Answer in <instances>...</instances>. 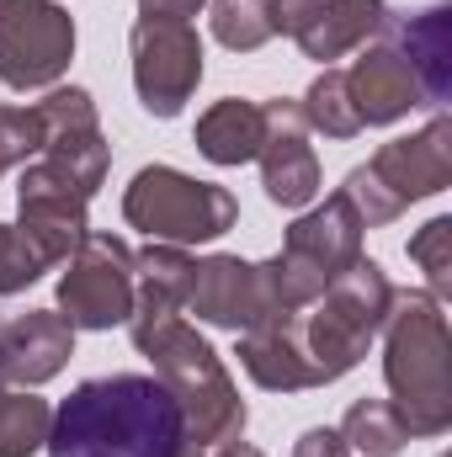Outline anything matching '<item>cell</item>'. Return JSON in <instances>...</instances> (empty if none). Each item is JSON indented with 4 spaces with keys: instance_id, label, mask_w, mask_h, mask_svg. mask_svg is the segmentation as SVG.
<instances>
[{
    "instance_id": "obj_28",
    "label": "cell",
    "mask_w": 452,
    "mask_h": 457,
    "mask_svg": "<svg viewBox=\"0 0 452 457\" xmlns=\"http://www.w3.org/2000/svg\"><path fill=\"white\" fill-rule=\"evenodd\" d=\"M43 154V128L32 107H0V176Z\"/></svg>"
},
{
    "instance_id": "obj_27",
    "label": "cell",
    "mask_w": 452,
    "mask_h": 457,
    "mask_svg": "<svg viewBox=\"0 0 452 457\" xmlns=\"http://www.w3.org/2000/svg\"><path fill=\"white\" fill-rule=\"evenodd\" d=\"M43 271H48V261L32 250V239H27L16 224H0V298L27 293Z\"/></svg>"
},
{
    "instance_id": "obj_11",
    "label": "cell",
    "mask_w": 452,
    "mask_h": 457,
    "mask_svg": "<svg viewBox=\"0 0 452 457\" xmlns=\"http://www.w3.org/2000/svg\"><path fill=\"white\" fill-rule=\"evenodd\" d=\"M261 187L277 208H309L320 197V160L298 102H261Z\"/></svg>"
},
{
    "instance_id": "obj_13",
    "label": "cell",
    "mask_w": 452,
    "mask_h": 457,
    "mask_svg": "<svg viewBox=\"0 0 452 457\" xmlns=\"http://www.w3.org/2000/svg\"><path fill=\"white\" fill-rule=\"evenodd\" d=\"M75 356V325L59 309H27L0 320V388H38Z\"/></svg>"
},
{
    "instance_id": "obj_25",
    "label": "cell",
    "mask_w": 452,
    "mask_h": 457,
    "mask_svg": "<svg viewBox=\"0 0 452 457\" xmlns=\"http://www.w3.org/2000/svg\"><path fill=\"white\" fill-rule=\"evenodd\" d=\"M208 21H213V37L234 54H255V48H266L277 37L266 0H213Z\"/></svg>"
},
{
    "instance_id": "obj_16",
    "label": "cell",
    "mask_w": 452,
    "mask_h": 457,
    "mask_svg": "<svg viewBox=\"0 0 452 457\" xmlns=\"http://www.w3.org/2000/svg\"><path fill=\"white\" fill-rule=\"evenodd\" d=\"M239 367L266 388V394H304L320 388L309 351H304V330L298 314H266L261 325L239 330Z\"/></svg>"
},
{
    "instance_id": "obj_19",
    "label": "cell",
    "mask_w": 452,
    "mask_h": 457,
    "mask_svg": "<svg viewBox=\"0 0 452 457\" xmlns=\"http://www.w3.org/2000/svg\"><path fill=\"white\" fill-rule=\"evenodd\" d=\"M192 271H197V261L181 245L138 250L133 255V320H176L192 298Z\"/></svg>"
},
{
    "instance_id": "obj_17",
    "label": "cell",
    "mask_w": 452,
    "mask_h": 457,
    "mask_svg": "<svg viewBox=\"0 0 452 457\" xmlns=\"http://www.w3.org/2000/svg\"><path fill=\"white\" fill-rule=\"evenodd\" d=\"M346 91H351V107L362 117V128H383V122H399V117H410L415 107H426L410 64L389 43L362 48V59L346 70Z\"/></svg>"
},
{
    "instance_id": "obj_33",
    "label": "cell",
    "mask_w": 452,
    "mask_h": 457,
    "mask_svg": "<svg viewBox=\"0 0 452 457\" xmlns=\"http://www.w3.org/2000/svg\"><path fill=\"white\" fill-rule=\"evenodd\" d=\"M181 457H208V453H203V447H197V442H192V447H187V453H181Z\"/></svg>"
},
{
    "instance_id": "obj_20",
    "label": "cell",
    "mask_w": 452,
    "mask_h": 457,
    "mask_svg": "<svg viewBox=\"0 0 452 457\" xmlns=\"http://www.w3.org/2000/svg\"><path fill=\"white\" fill-rule=\"evenodd\" d=\"M383 21H389V5L383 0H325L293 32V43L304 48V59L331 64V59H346L351 48H362L372 32H383Z\"/></svg>"
},
{
    "instance_id": "obj_29",
    "label": "cell",
    "mask_w": 452,
    "mask_h": 457,
    "mask_svg": "<svg viewBox=\"0 0 452 457\" xmlns=\"http://www.w3.org/2000/svg\"><path fill=\"white\" fill-rule=\"evenodd\" d=\"M293 457H351V447H346V436H340V431L314 426V431H304V436L293 442Z\"/></svg>"
},
{
    "instance_id": "obj_3",
    "label": "cell",
    "mask_w": 452,
    "mask_h": 457,
    "mask_svg": "<svg viewBox=\"0 0 452 457\" xmlns=\"http://www.w3.org/2000/svg\"><path fill=\"white\" fill-rule=\"evenodd\" d=\"M133 345L138 356L155 361V378L171 388V399L181 404L187 436L208 453L224 447L234 436H245V399L229 378V367L219 361V351L203 341L181 314L176 320H133Z\"/></svg>"
},
{
    "instance_id": "obj_1",
    "label": "cell",
    "mask_w": 452,
    "mask_h": 457,
    "mask_svg": "<svg viewBox=\"0 0 452 457\" xmlns=\"http://www.w3.org/2000/svg\"><path fill=\"white\" fill-rule=\"evenodd\" d=\"M187 447L181 404L160 378L138 372L80 383L48 426V457H181Z\"/></svg>"
},
{
    "instance_id": "obj_6",
    "label": "cell",
    "mask_w": 452,
    "mask_h": 457,
    "mask_svg": "<svg viewBox=\"0 0 452 457\" xmlns=\"http://www.w3.org/2000/svg\"><path fill=\"white\" fill-rule=\"evenodd\" d=\"M75 59V21L59 0H0V86L43 91Z\"/></svg>"
},
{
    "instance_id": "obj_8",
    "label": "cell",
    "mask_w": 452,
    "mask_h": 457,
    "mask_svg": "<svg viewBox=\"0 0 452 457\" xmlns=\"http://www.w3.org/2000/svg\"><path fill=\"white\" fill-rule=\"evenodd\" d=\"M128 48H133V91L144 102L149 117H176L197 80H203V37L192 21H155V16H138L133 32H128Z\"/></svg>"
},
{
    "instance_id": "obj_23",
    "label": "cell",
    "mask_w": 452,
    "mask_h": 457,
    "mask_svg": "<svg viewBox=\"0 0 452 457\" xmlns=\"http://www.w3.org/2000/svg\"><path fill=\"white\" fill-rule=\"evenodd\" d=\"M340 436H346L351 453H367V457H394L410 442L389 399H356L346 410V420H340Z\"/></svg>"
},
{
    "instance_id": "obj_14",
    "label": "cell",
    "mask_w": 452,
    "mask_h": 457,
    "mask_svg": "<svg viewBox=\"0 0 452 457\" xmlns=\"http://www.w3.org/2000/svg\"><path fill=\"white\" fill-rule=\"evenodd\" d=\"M187 309H192L203 325L234 330V336L250 330V325H261V320L272 314L266 287H261V271H255L250 261H239V255H208V261H197Z\"/></svg>"
},
{
    "instance_id": "obj_4",
    "label": "cell",
    "mask_w": 452,
    "mask_h": 457,
    "mask_svg": "<svg viewBox=\"0 0 452 457\" xmlns=\"http://www.w3.org/2000/svg\"><path fill=\"white\" fill-rule=\"evenodd\" d=\"M314 314H298V330H304V351H309V367L325 383L346 378L367 345L383 336V320L394 309V282L378 261L356 255L340 277H331V287L320 293V303H309Z\"/></svg>"
},
{
    "instance_id": "obj_18",
    "label": "cell",
    "mask_w": 452,
    "mask_h": 457,
    "mask_svg": "<svg viewBox=\"0 0 452 457\" xmlns=\"http://www.w3.org/2000/svg\"><path fill=\"white\" fill-rule=\"evenodd\" d=\"M282 250H293V255H304L309 266H320L325 277H340L356 255H362V219L351 213V203L346 197H325L320 208H309L298 224L288 228V245Z\"/></svg>"
},
{
    "instance_id": "obj_24",
    "label": "cell",
    "mask_w": 452,
    "mask_h": 457,
    "mask_svg": "<svg viewBox=\"0 0 452 457\" xmlns=\"http://www.w3.org/2000/svg\"><path fill=\"white\" fill-rule=\"evenodd\" d=\"M298 112H304V122H309L314 133H325V138H356V133H362V117H356L351 91H346V70L314 75V86L304 91Z\"/></svg>"
},
{
    "instance_id": "obj_10",
    "label": "cell",
    "mask_w": 452,
    "mask_h": 457,
    "mask_svg": "<svg viewBox=\"0 0 452 457\" xmlns=\"http://www.w3.org/2000/svg\"><path fill=\"white\" fill-rule=\"evenodd\" d=\"M38 128H43V160H54L59 170H70L91 197L96 187L107 181V165H113V144L102 133V117H96V102L91 91L80 86H54L38 107Z\"/></svg>"
},
{
    "instance_id": "obj_21",
    "label": "cell",
    "mask_w": 452,
    "mask_h": 457,
    "mask_svg": "<svg viewBox=\"0 0 452 457\" xmlns=\"http://www.w3.org/2000/svg\"><path fill=\"white\" fill-rule=\"evenodd\" d=\"M197 154L213 165H245L261 154V107L224 96L197 117Z\"/></svg>"
},
{
    "instance_id": "obj_31",
    "label": "cell",
    "mask_w": 452,
    "mask_h": 457,
    "mask_svg": "<svg viewBox=\"0 0 452 457\" xmlns=\"http://www.w3.org/2000/svg\"><path fill=\"white\" fill-rule=\"evenodd\" d=\"M208 0H138V16H155V21H192Z\"/></svg>"
},
{
    "instance_id": "obj_26",
    "label": "cell",
    "mask_w": 452,
    "mask_h": 457,
    "mask_svg": "<svg viewBox=\"0 0 452 457\" xmlns=\"http://www.w3.org/2000/svg\"><path fill=\"white\" fill-rule=\"evenodd\" d=\"M410 261L426 271L431 298H452V219H431L421 234H410Z\"/></svg>"
},
{
    "instance_id": "obj_7",
    "label": "cell",
    "mask_w": 452,
    "mask_h": 457,
    "mask_svg": "<svg viewBox=\"0 0 452 457\" xmlns=\"http://www.w3.org/2000/svg\"><path fill=\"white\" fill-rule=\"evenodd\" d=\"M59 314L75 330H113L133 320V250L117 234H86L59 277Z\"/></svg>"
},
{
    "instance_id": "obj_9",
    "label": "cell",
    "mask_w": 452,
    "mask_h": 457,
    "mask_svg": "<svg viewBox=\"0 0 452 457\" xmlns=\"http://www.w3.org/2000/svg\"><path fill=\"white\" fill-rule=\"evenodd\" d=\"M86 208H91V192L70 170H59L43 154L27 160V170L16 181V228L32 239V250L48 266H64L80 250V239L91 234Z\"/></svg>"
},
{
    "instance_id": "obj_12",
    "label": "cell",
    "mask_w": 452,
    "mask_h": 457,
    "mask_svg": "<svg viewBox=\"0 0 452 457\" xmlns=\"http://www.w3.org/2000/svg\"><path fill=\"white\" fill-rule=\"evenodd\" d=\"M367 176H372L399 208L448 192L452 187V122L448 117H431L421 133L389 138V144L367 160Z\"/></svg>"
},
{
    "instance_id": "obj_22",
    "label": "cell",
    "mask_w": 452,
    "mask_h": 457,
    "mask_svg": "<svg viewBox=\"0 0 452 457\" xmlns=\"http://www.w3.org/2000/svg\"><path fill=\"white\" fill-rule=\"evenodd\" d=\"M54 410L32 388H0V457H32L48 447Z\"/></svg>"
},
{
    "instance_id": "obj_15",
    "label": "cell",
    "mask_w": 452,
    "mask_h": 457,
    "mask_svg": "<svg viewBox=\"0 0 452 457\" xmlns=\"http://www.w3.org/2000/svg\"><path fill=\"white\" fill-rule=\"evenodd\" d=\"M383 43L410 64L421 102L442 107L452 96V5H426V11H405L383 21Z\"/></svg>"
},
{
    "instance_id": "obj_5",
    "label": "cell",
    "mask_w": 452,
    "mask_h": 457,
    "mask_svg": "<svg viewBox=\"0 0 452 457\" xmlns=\"http://www.w3.org/2000/svg\"><path fill=\"white\" fill-rule=\"evenodd\" d=\"M122 219L133 228H144L155 245H208L234 228L239 203L229 187L197 181L176 165H144L128 192H122Z\"/></svg>"
},
{
    "instance_id": "obj_32",
    "label": "cell",
    "mask_w": 452,
    "mask_h": 457,
    "mask_svg": "<svg viewBox=\"0 0 452 457\" xmlns=\"http://www.w3.org/2000/svg\"><path fill=\"white\" fill-rule=\"evenodd\" d=\"M219 457H266V453H255L245 436H234V442H224V447H219Z\"/></svg>"
},
{
    "instance_id": "obj_30",
    "label": "cell",
    "mask_w": 452,
    "mask_h": 457,
    "mask_svg": "<svg viewBox=\"0 0 452 457\" xmlns=\"http://www.w3.org/2000/svg\"><path fill=\"white\" fill-rule=\"evenodd\" d=\"M320 5H325V0H266L272 27H277V32H288V37H293V32H298V27H304Z\"/></svg>"
},
{
    "instance_id": "obj_2",
    "label": "cell",
    "mask_w": 452,
    "mask_h": 457,
    "mask_svg": "<svg viewBox=\"0 0 452 457\" xmlns=\"http://www.w3.org/2000/svg\"><path fill=\"white\" fill-rule=\"evenodd\" d=\"M383 378L389 404L410 442L452 431V336L431 293H394L383 320Z\"/></svg>"
}]
</instances>
